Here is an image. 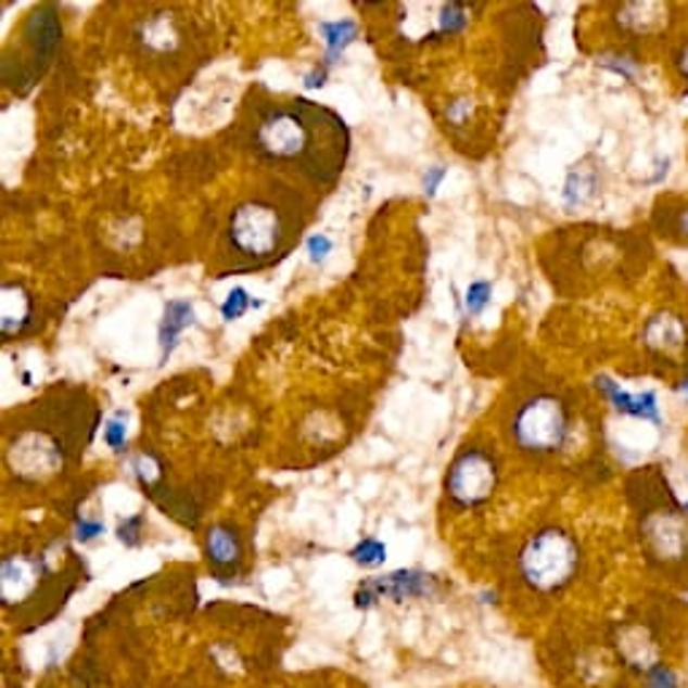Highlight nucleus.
<instances>
[{
  "instance_id": "1",
  "label": "nucleus",
  "mask_w": 688,
  "mask_h": 688,
  "mask_svg": "<svg viewBox=\"0 0 688 688\" xmlns=\"http://www.w3.org/2000/svg\"><path fill=\"white\" fill-rule=\"evenodd\" d=\"M252 152L273 168L295 170L316 187L335 184L352 149L341 114L308 98L270 103L254 116Z\"/></svg>"
},
{
  "instance_id": "2",
  "label": "nucleus",
  "mask_w": 688,
  "mask_h": 688,
  "mask_svg": "<svg viewBox=\"0 0 688 688\" xmlns=\"http://www.w3.org/2000/svg\"><path fill=\"white\" fill-rule=\"evenodd\" d=\"M300 227L303 221L297 219V203L284 190L254 192L227 216V254L238 259L243 270L265 268L295 246Z\"/></svg>"
},
{
  "instance_id": "3",
  "label": "nucleus",
  "mask_w": 688,
  "mask_h": 688,
  "mask_svg": "<svg viewBox=\"0 0 688 688\" xmlns=\"http://www.w3.org/2000/svg\"><path fill=\"white\" fill-rule=\"evenodd\" d=\"M640 546L648 562L680 581L688 575V505H680L667 489L646 494L640 508Z\"/></svg>"
},
{
  "instance_id": "4",
  "label": "nucleus",
  "mask_w": 688,
  "mask_h": 688,
  "mask_svg": "<svg viewBox=\"0 0 688 688\" xmlns=\"http://www.w3.org/2000/svg\"><path fill=\"white\" fill-rule=\"evenodd\" d=\"M581 570V546L573 532L546 526L524 543L519 553V573L532 591L553 594L568 589Z\"/></svg>"
},
{
  "instance_id": "5",
  "label": "nucleus",
  "mask_w": 688,
  "mask_h": 688,
  "mask_svg": "<svg viewBox=\"0 0 688 688\" xmlns=\"http://www.w3.org/2000/svg\"><path fill=\"white\" fill-rule=\"evenodd\" d=\"M570 421V408L559 394L535 392L515 405L510 441L530 457H551L568 443Z\"/></svg>"
},
{
  "instance_id": "6",
  "label": "nucleus",
  "mask_w": 688,
  "mask_h": 688,
  "mask_svg": "<svg viewBox=\"0 0 688 688\" xmlns=\"http://www.w3.org/2000/svg\"><path fill=\"white\" fill-rule=\"evenodd\" d=\"M499 484L497 457L484 446H468L454 457L446 475V492L459 508H475L492 497Z\"/></svg>"
},
{
  "instance_id": "7",
  "label": "nucleus",
  "mask_w": 688,
  "mask_h": 688,
  "mask_svg": "<svg viewBox=\"0 0 688 688\" xmlns=\"http://www.w3.org/2000/svg\"><path fill=\"white\" fill-rule=\"evenodd\" d=\"M60 36H63V27H60V16L54 11V5H38L25 22V30H22V43H25V60L16 63V74L11 76L5 85H36L43 76V71L52 63L54 52H58Z\"/></svg>"
},
{
  "instance_id": "8",
  "label": "nucleus",
  "mask_w": 688,
  "mask_h": 688,
  "mask_svg": "<svg viewBox=\"0 0 688 688\" xmlns=\"http://www.w3.org/2000/svg\"><path fill=\"white\" fill-rule=\"evenodd\" d=\"M435 578L424 573H416V570H399V573L384 575V578H368L359 584L357 589V608H370L379 599H410V597H424L432 591Z\"/></svg>"
},
{
  "instance_id": "9",
  "label": "nucleus",
  "mask_w": 688,
  "mask_h": 688,
  "mask_svg": "<svg viewBox=\"0 0 688 688\" xmlns=\"http://www.w3.org/2000/svg\"><path fill=\"white\" fill-rule=\"evenodd\" d=\"M205 559L214 568L216 578H232L243 564V540L238 530L227 521L208 526L205 532Z\"/></svg>"
},
{
  "instance_id": "10",
  "label": "nucleus",
  "mask_w": 688,
  "mask_h": 688,
  "mask_svg": "<svg viewBox=\"0 0 688 688\" xmlns=\"http://www.w3.org/2000/svg\"><path fill=\"white\" fill-rule=\"evenodd\" d=\"M642 343L653 354H662V357L680 354L688 343V324L684 321V316L673 314V310L653 314L646 321V327H642Z\"/></svg>"
},
{
  "instance_id": "11",
  "label": "nucleus",
  "mask_w": 688,
  "mask_h": 688,
  "mask_svg": "<svg viewBox=\"0 0 688 688\" xmlns=\"http://www.w3.org/2000/svg\"><path fill=\"white\" fill-rule=\"evenodd\" d=\"M143 54L149 58H174L181 52V30L174 16L157 14L141 22L136 33Z\"/></svg>"
},
{
  "instance_id": "12",
  "label": "nucleus",
  "mask_w": 688,
  "mask_h": 688,
  "mask_svg": "<svg viewBox=\"0 0 688 688\" xmlns=\"http://www.w3.org/2000/svg\"><path fill=\"white\" fill-rule=\"evenodd\" d=\"M3 305H0V330L5 337H16L27 330L33 314H36V303L33 295L16 281H5L3 284Z\"/></svg>"
},
{
  "instance_id": "13",
  "label": "nucleus",
  "mask_w": 688,
  "mask_h": 688,
  "mask_svg": "<svg viewBox=\"0 0 688 688\" xmlns=\"http://www.w3.org/2000/svg\"><path fill=\"white\" fill-rule=\"evenodd\" d=\"M667 11L664 3H626L619 9V25L632 36H653L667 27Z\"/></svg>"
},
{
  "instance_id": "14",
  "label": "nucleus",
  "mask_w": 688,
  "mask_h": 688,
  "mask_svg": "<svg viewBox=\"0 0 688 688\" xmlns=\"http://www.w3.org/2000/svg\"><path fill=\"white\" fill-rule=\"evenodd\" d=\"M597 390H602L608 394V399L613 403V408L619 413L635 416V419H648V421H659V405H657V394L653 392H640V394H629L621 390L619 384H613L610 379H597Z\"/></svg>"
},
{
  "instance_id": "15",
  "label": "nucleus",
  "mask_w": 688,
  "mask_h": 688,
  "mask_svg": "<svg viewBox=\"0 0 688 688\" xmlns=\"http://www.w3.org/2000/svg\"><path fill=\"white\" fill-rule=\"evenodd\" d=\"M192 324H195V308H192L190 300H170V303L165 305L163 321H160V348H163V362H168L174 348L179 346L181 332Z\"/></svg>"
},
{
  "instance_id": "16",
  "label": "nucleus",
  "mask_w": 688,
  "mask_h": 688,
  "mask_svg": "<svg viewBox=\"0 0 688 688\" xmlns=\"http://www.w3.org/2000/svg\"><path fill=\"white\" fill-rule=\"evenodd\" d=\"M319 33L324 38V47H327V65L337 63L346 47H352L359 36V27L357 22L352 20H335V22H319Z\"/></svg>"
},
{
  "instance_id": "17",
  "label": "nucleus",
  "mask_w": 688,
  "mask_h": 688,
  "mask_svg": "<svg viewBox=\"0 0 688 688\" xmlns=\"http://www.w3.org/2000/svg\"><path fill=\"white\" fill-rule=\"evenodd\" d=\"M259 308V300H252L249 297V292L243 290V286H235V290L230 292V295H227V300L225 303H221V319L225 321H235V319H241L243 314H246L249 308Z\"/></svg>"
},
{
  "instance_id": "18",
  "label": "nucleus",
  "mask_w": 688,
  "mask_h": 688,
  "mask_svg": "<svg viewBox=\"0 0 688 688\" xmlns=\"http://www.w3.org/2000/svg\"><path fill=\"white\" fill-rule=\"evenodd\" d=\"M352 559L362 568H379L386 559V546L381 540H373V537H365L362 543H357L352 551Z\"/></svg>"
},
{
  "instance_id": "19",
  "label": "nucleus",
  "mask_w": 688,
  "mask_h": 688,
  "mask_svg": "<svg viewBox=\"0 0 688 688\" xmlns=\"http://www.w3.org/2000/svg\"><path fill=\"white\" fill-rule=\"evenodd\" d=\"M103 441L105 446L114 448L116 454L125 451V441H127V413L125 410H116L109 421L103 424Z\"/></svg>"
},
{
  "instance_id": "20",
  "label": "nucleus",
  "mask_w": 688,
  "mask_h": 688,
  "mask_svg": "<svg viewBox=\"0 0 688 688\" xmlns=\"http://www.w3.org/2000/svg\"><path fill=\"white\" fill-rule=\"evenodd\" d=\"M492 303V284L489 281H473L468 286V295H464V308H468L470 316L484 314L486 305Z\"/></svg>"
},
{
  "instance_id": "21",
  "label": "nucleus",
  "mask_w": 688,
  "mask_h": 688,
  "mask_svg": "<svg viewBox=\"0 0 688 688\" xmlns=\"http://www.w3.org/2000/svg\"><path fill=\"white\" fill-rule=\"evenodd\" d=\"M646 688H680V680L670 664L659 662L646 673Z\"/></svg>"
},
{
  "instance_id": "22",
  "label": "nucleus",
  "mask_w": 688,
  "mask_h": 688,
  "mask_svg": "<svg viewBox=\"0 0 688 688\" xmlns=\"http://www.w3.org/2000/svg\"><path fill=\"white\" fill-rule=\"evenodd\" d=\"M305 249H308V257L310 263H324L332 252V241L324 235V232H314V235L305 238Z\"/></svg>"
},
{
  "instance_id": "23",
  "label": "nucleus",
  "mask_w": 688,
  "mask_h": 688,
  "mask_svg": "<svg viewBox=\"0 0 688 688\" xmlns=\"http://www.w3.org/2000/svg\"><path fill=\"white\" fill-rule=\"evenodd\" d=\"M141 535H143V515H130V519L122 521L119 530H116V537L130 548L141 543Z\"/></svg>"
},
{
  "instance_id": "24",
  "label": "nucleus",
  "mask_w": 688,
  "mask_h": 688,
  "mask_svg": "<svg viewBox=\"0 0 688 688\" xmlns=\"http://www.w3.org/2000/svg\"><path fill=\"white\" fill-rule=\"evenodd\" d=\"M98 535H103V521H90V519H76V540L79 543H90L95 540Z\"/></svg>"
},
{
  "instance_id": "25",
  "label": "nucleus",
  "mask_w": 688,
  "mask_h": 688,
  "mask_svg": "<svg viewBox=\"0 0 688 688\" xmlns=\"http://www.w3.org/2000/svg\"><path fill=\"white\" fill-rule=\"evenodd\" d=\"M446 176H448V170L441 168V165H435V168H426V174H424V195L426 198H435Z\"/></svg>"
},
{
  "instance_id": "26",
  "label": "nucleus",
  "mask_w": 688,
  "mask_h": 688,
  "mask_svg": "<svg viewBox=\"0 0 688 688\" xmlns=\"http://www.w3.org/2000/svg\"><path fill=\"white\" fill-rule=\"evenodd\" d=\"M673 65H675V71H678L680 79L688 81V38L686 41H680L678 49H675Z\"/></svg>"
},
{
  "instance_id": "27",
  "label": "nucleus",
  "mask_w": 688,
  "mask_h": 688,
  "mask_svg": "<svg viewBox=\"0 0 688 688\" xmlns=\"http://www.w3.org/2000/svg\"><path fill=\"white\" fill-rule=\"evenodd\" d=\"M327 81V65H321V68H314L308 76H305L303 87L305 90H319V87H324Z\"/></svg>"
},
{
  "instance_id": "28",
  "label": "nucleus",
  "mask_w": 688,
  "mask_h": 688,
  "mask_svg": "<svg viewBox=\"0 0 688 688\" xmlns=\"http://www.w3.org/2000/svg\"><path fill=\"white\" fill-rule=\"evenodd\" d=\"M680 390H684V392H686V394H688V379H686V381H684V386H680Z\"/></svg>"
}]
</instances>
